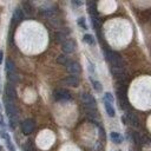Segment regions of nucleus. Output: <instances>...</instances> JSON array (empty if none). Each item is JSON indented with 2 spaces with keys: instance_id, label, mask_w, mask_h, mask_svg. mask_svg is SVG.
<instances>
[{
  "instance_id": "nucleus-23",
  "label": "nucleus",
  "mask_w": 151,
  "mask_h": 151,
  "mask_svg": "<svg viewBox=\"0 0 151 151\" xmlns=\"http://www.w3.org/2000/svg\"><path fill=\"white\" fill-rule=\"evenodd\" d=\"M0 151H1V148H0Z\"/></svg>"
},
{
  "instance_id": "nucleus-13",
  "label": "nucleus",
  "mask_w": 151,
  "mask_h": 151,
  "mask_svg": "<svg viewBox=\"0 0 151 151\" xmlns=\"http://www.w3.org/2000/svg\"><path fill=\"white\" fill-rule=\"evenodd\" d=\"M105 109H106V112H107V115H109L110 117H115L116 113H115V109H113L112 104L105 102Z\"/></svg>"
},
{
  "instance_id": "nucleus-15",
  "label": "nucleus",
  "mask_w": 151,
  "mask_h": 151,
  "mask_svg": "<svg viewBox=\"0 0 151 151\" xmlns=\"http://www.w3.org/2000/svg\"><path fill=\"white\" fill-rule=\"evenodd\" d=\"M84 42L90 44V45H92V44H94V38L91 34H85L84 35Z\"/></svg>"
},
{
  "instance_id": "nucleus-19",
  "label": "nucleus",
  "mask_w": 151,
  "mask_h": 151,
  "mask_svg": "<svg viewBox=\"0 0 151 151\" xmlns=\"http://www.w3.org/2000/svg\"><path fill=\"white\" fill-rule=\"evenodd\" d=\"M78 24H79V25H80L83 28H87V26H86V23H85V19H84V18H79Z\"/></svg>"
},
{
  "instance_id": "nucleus-17",
  "label": "nucleus",
  "mask_w": 151,
  "mask_h": 151,
  "mask_svg": "<svg viewBox=\"0 0 151 151\" xmlns=\"http://www.w3.org/2000/svg\"><path fill=\"white\" fill-rule=\"evenodd\" d=\"M91 82H92V84H93V87L96 89L97 91H102V85H100V83H99V82L94 80L93 78H91Z\"/></svg>"
},
{
  "instance_id": "nucleus-10",
  "label": "nucleus",
  "mask_w": 151,
  "mask_h": 151,
  "mask_svg": "<svg viewBox=\"0 0 151 151\" xmlns=\"http://www.w3.org/2000/svg\"><path fill=\"white\" fill-rule=\"evenodd\" d=\"M110 137H111L112 142H113V143H116V144H121V143L123 142V137H122V135L117 134V132H111Z\"/></svg>"
},
{
  "instance_id": "nucleus-9",
  "label": "nucleus",
  "mask_w": 151,
  "mask_h": 151,
  "mask_svg": "<svg viewBox=\"0 0 151 151\" xmlns=\"http://www.w3.org/2000/svg\"><path fill=\"white\" fill-rule=\"evenodd\" d=\"M6 99H10V100H14L15 99V91L10 85L6 87Z\"/></svg>"
},
{
  "instance_id": "nucleus-8",
  "label": "nucleus",
  "mask_w": 151,
  "mask_h": 151,
  "mask_svg": "<svg viewBox=\"0 0 151 151\" xmlns=\"http://www.w3.org/2000/svg\"><path fill=\"white\" fill-rule=\"evenodd\" d=\"M63 84H66L69 86H76V87H77L79 85V79L76 77V76H70V77H67V78H65L63 80Z\"/></svg>"
},
{
  "instance_id": "nucleus-16",
  "label": "nucleus",
  "mask_w": 151,
  "mask_h": 151,
  "mask_svg": "<svg viewBox=\"0 0 151 151\" xmlns=\"http://www.w3.org/2000/svg\"><path fill=\"white\" fill-rule=\"evenodd\" d=\"M57 63H59V64H64V65H67L69 64V59L66 58L65 55H60L57 58Z\"/></svg>"
},
{
  "instance_id": "nucleus-12",
  "label": "nucleus",
  "mask_w": 151,
  "mask_h": 151,
  "mask_svg": "<svg viewBox=\"0 0 151 151\" xmlns=\"http://www.w3.org/2000/svg\"><path fill=\"white\" fill-rule=\"evenodd\" d=\"M127 119H129V122L131 123V124H134L135 126H138V118L136 117V115L135 113H132V112H129L127 113Z\"/></svg>"
},
{
  "instance_id": "nucleus-1",
  "label": "nucleus",
  "mask_w": 151,
  "mask_h": 151,
  "mask_svg": "<svg viewBox=\"0 0 151 151\" xmlns=\"http://www.w3.org/2000/svg\"><path fill=\"white\" fill-rule=\"evenodd\" d=\"M107 59H109V62L111 63L112 66L119 67V69L123 67V60H122V58H121L119 54H117V53H115V52L109 51V52H107Z\"/></svg>"
},
{
  "instance_id": "nucleus-6",
  "label": "nucleus",
  "mask_w": 151,
  "mask_h": 151,
  "mask_svg": "<svg viewBox=\"0 0 151 151\" xmlns=\"http://www.w3.org/2000/svg\"><path fill=\"white\" fill-rule=\"evenodd\" d=\"M62 50H63V52L66 53V54L72 53V52L76 50V44H74V42H72V40H65V42L63 43V45H62Z\"/></svg>"
},
{
  "instance_id": "nucleus-3",
  "label": "nucleus",
  "mask_w": 151,
  "mask_h": 151,
  "mask_svg": "<svg viewBox=\"0 0 151 151\" xmlns=\"http://www.w3.org/2000/svg\"><path fill=\"white\" fill-rule=\"evenodd\" d=\"M53 94H54V98H55L57 100H67V99L71 98L70 92L66 91L65 89H57V90L53 92Z\"/></svg>"
},
{
  "instance_id": "nucleus-14",
  "label": "nucleus",
  "mask_w": 151,
  "mask_h": 151,
  "mask_svg": "<svg viewBox=\"0 0 151 151\" xmlns=\"http://www.w3.org/2000/svg\"><path fill=\"white\" fill-rule=\"evenodd\" d=\"M6 71L10 72V74L13 73V71H14V64H13V62L10 60V59H8L7 63H6Z\"/></svg>"
},
{
  "instance_id": "nucleus-4",
  "label": "nucleus",
  "mask_w": 151,
  "mask_h": 151,
  "mask_svg": "<svg viewBox=\"0 0 151 151\" xmlns=\"http://www.w3.org/2000/svg\"><path fill=\"white\" fill-rule=\"evenodd\" d=\"M6 111H7V115L8 117L14 121L17 118V109H15V105L13 103V100H10V99H6Z\"/></svg>"
},
{
  "instance_id": "nucleus-11",
  "label": "nucleus",
  "mask_w": 151,
  "mask_h": 151,
  "mask_svg": "<svg viewBox=\"0 0 151 151\" xmlns=\"http://www.w3.org/2000/svg\"><path fill=\"white\" fill-rule=\"evenodd\" d=\"M23 19V11L20 8H17L13 14V23H19Z\"/></svg>"
},
{
  "instance_id": "nucleus-2",
  "label": "nucleus",
  "mask_w": 151,
  "mask_h": 151,
  "mask_svg": "<svg viewBox=\"0 0 151 151\" xmlns=\"http://www.w3.org/2000/svg\"><path fill=\"white\" fill-rule=\"evenodd\" d=\"M82 102H83V104L85 105V107H87V109H94L96 107V100H94V98L91 96V94H89V93H82Z\"/></svg>"
},
{
  "instance_id": "nucleus-21",
  "label": "nucleus",
  "mask_w": 151,
  "mask_h": 151,
  "mask_svg": "<svg viewBox=\"0 0 151 151\" xmlns=\"http://www.w3.org/2000/svg\"><path fill=\"white\" fill-rule=\"evenodd\" d=\"M3 55H4V53H3V51H0V64L3 63Z\"/></svg>"
},
{
  "instance_id": "nucleus-18",
  "label": "nucleus",
  "mask_w": 151,
  "mask_h": 151,
  "mask_svg": "<svg viewBox=\"0 0 151 151\" xmlns=\"http://www.w3.org/2000/svg\"><path fill=\"white\" fill-rule=\"evenodd\" d=\"M105 102H107V103H113V96L110 93V92H106L105 93Z\"/></svg>"
},
{
  "instance_id": "nucleus-5",
  "label": "nucleus",
  "mask_w": 151,
  "mask_h": 151,
  "mask_svg": "<svg viewBox=\"0 0 151 151\" xmlns=\"http://www.w3.org/2000/svg\"><path fill=\"white\" fill-rule=\"evenodd\" d=\"M21 130L25 135H30L31 132L34 130V123L32 119H25L21 124Z\"/></svg>"
},
{
  "instance_id": "nucleus-22",
  "label": "nucleus",
  "mask_w": 151,
  "mask_h": 151,
  "mask_svg": "<svg viewBox=\"0 0 151 151\" xmlns=\"http://www.w3.org/2000/svg\"><path fill=\"white\" fill-rule=\"evenodd\" d=\"M73 5H82V3H79V1H73Z\"/></svg>"
},
{
  "instance_id": "nucleus-7",
  "label": "nucleus",
  "mask_w": 151,
  "mask_h": 151,
  "mask_svg": "<svg viewBox=\"0 0 151 151\" xmlns=\"http://www.w3.org/2000/svg\"><path fill=\"white\" fill-rule=\"evenodd\" d=\"M67 66V71L72 74H79L82 72V67L78 63L76 62H69V64L66 65Z\"/></svg>"
},
{
  "instance_id": "nucleus-20",
  "label": "nucleus",
  "mask_w": 151,
  "mask_h": 151,
  "mask_svg": "<svg viewBox=\"0 0 151 151\" xmlns=\"http://www.w3.org/2000/svg\"><path fill=\"white\" fill-rule=\"evenodd\" d=\"M24 6L26 7V12H27V13H30V14H31V13L33 12V10H32V6H31V4H27V3H25V4H24Z\"/></svg>"
}]
</instances>
